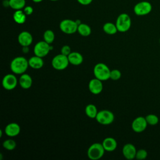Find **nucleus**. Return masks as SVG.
<instances>
[{"label": "nucleus", "mask_w": 160, "mask_h": 160, "mask_svg": "<svg viewBox=\"0 0 160 160\" xmlns=\"http://www.w3.org/2000/svg\"><path fill=\"white\" fill-rule=\"evenodd\" d=\"M28 66V60L22 56H18L14 58L10 64L11 70L12 72L17 74H24Z\"/></svg>", "instance_id": "f257e3e1"}, {"label": "nucleus", "mask_w": 160, "mask_h": 160, "mask_svg": "<svg viewBox=\"0 0 160 160\" xmlns=\"http://www.w3.org/2000/svg\"><path fill=\"white\" fill-rule=\"evenodd\" d=\"M110 72L111 71L108 66L102 62L96 64L93 69L95 78L102 81H106L110 78Z\"/></svg>", "instance_id": "f03ea898"}, {"label": "nucleus", "mask_w": 160, "mask_h": 160, "mask_svg": "<svg viewBox=\"0 0 160 160\" xmlns=\"http://www.w3.org/2000/svg\"><path fill=\"white\" fill-rule=\"evenodd\" d=\"M104 151L102 144L96 142L89 146L88 149L87 155L89 159L91 160H98L103 156Z\"/></svg>", "instance_id": "7ed1b4c3"}, {"label": "nucleus", "mask_w": 160, "mask_h": 160, "mask_svg": "<svg viewBox=\"0 0 160 160\" xmlns=\"http://www.w3.org/2000/svg\"><path fill=\"white\" fill-rule=\"evenodd\" d=\"M116 26L118 31L121 32L128 31L131 26V19L129 16L126 13L119 14L116 19Z\"/></svg>", "instance_id": "20e7f679"}, {"label": "nucleus", "mask_w": 160, "mask_h": 160, "mask_svg": "<svg viewBox=\"0 0 160 160\" xmlns=\"http://www.w3.org/2000/svg\"><path fill=\"white\" fill-rule=\"evenodd\" d=\"M69 62L67 56L63 55L62 54H58L55 56L52 59V66L56 70H63L66 69Z\"/></svg>", "instance_id": "39448f33"}, {"label": "nucleus", "mask_w": 160, "mask_h": 160, "mask_svg": "<svg viewBox=\"0 0 160 160\" xmlns=\"http://www.w3.org/2000/svg\"><path fill=\"white\" fill-rule=\"evenodd\" d=\"M96 119L101 124L108 125L114 121V116L109 110H101L98 112Z\"/></svg>", "instance_id": "423d86ee"}, {"label": "nucleus", "mask_w": 160, "mask_h": 160, "mask_svg": "<svg viewBox=\"0 0 160 160\" xmlns=\"http://www.w3.org/2000/svg\"><path fill=\"white\" fill-rule=\"evenodd\" d=\"M78 24L76 23V21L71 19H64L59 24V28L61 31L63 32L71 34L78 31Z\"/></svg>", "instance_id": "0eeeda50"}, {"label": "nucleus", "mask_w": 160, "mask_h": 160, "mask_svg": "<svg viewBox=\"0 0 160 160\" xmlns=\"http://www.w3.org/2000/svg\"><path fill=\"white\" fill-rule=\"evenodd\" d=\"M152 7L148 1H141L138 2L134 7V12L137 16H145L151 12Z\"/></svg>", "instance_id": "6e6552de"}, {"label": "nucleus", "mask_w": 160, "mask_h": 160, "mask_svg": "<svg viewBox=\"0 0 160 160\" xmlns=\"http://www.w3.org/2000/svg\"><path fill=\"white\" fill-rule=\"evenodd\" d=\"M51 51V45L44 41H39L36 44L34 48V53L35 55L43 58L46 56Z\"/></svg>", "instance_id": "1a4fd4ad"}, {"label": "nucleus", "mask_w": 160, "mask_h": 160, "mask_svg": "<svg viewBox=\"0 0 160 160\" xmlns=\"http://www.w3.org/2000/svg\"><path fill=\"white\" fill-rule=\"evenodd\" d=\"M148 122L146 118L142 116H139L135 118L131 124V128L132 130L136 132H142L147 128Z\"/></svg>", "instance_id": "9d476101"}, {"label": "nucleus", "mask_w": 160, "mask_h": 160, "mask_svg": "<svg viewBox=\"0 0 160 160\" xmlns=\"http://www.w3.org/2000/svg\"><path fill=\"white\" fill-rule=\"evenodd\" d=\"M18 84L16 77L12 74H8L4 76L2 80V86L6 90L14 89Z\"/></svg>", "instance_id": "9b49d317"}, {"label": "nucleus", "mask_w": 160, "mask_h": 160, "mask_svg": "<svg viewBox=\"0 0 160 160\" xmlns=\"http://www.w3.org/2000/svg\"><path fill=\"white\" fill-rule=\"evenodd\" d=\"M122 152L125 158L128 160H131L136 158L137 150L132 144L128 143L123 146Z\"/></svg>", "instance_id": "f8f14e48"}, {"label": "nucleus", "mask_w": 160, "mask_h": 160, "mask_svg": "<svg viewBox=\"0 0 160 160\" xmlns=\"http://www.w3.org/2000/svg\"><path fill=\"white\" fill-rule=\"evenodd\" d=\"M88 88L91 93L94 94H98L102 91L103 88L102 81L96 78L92 79L89 82Z\"/></svg>", "instance_id": "ddd939ff"}, {"label": "nucleus", "mask_w": 160, "mask_h": 160, "mask_svg": "<svg viewBox=\"0 0 160 160\" xmlns=\"http://www.w3.org/2000/svg\"><path fill=\"white\" fill-rule=\"evenodd\" d=\"M18 41L20 45L23 46H29L32 42V36L28 31H22L19 33L18 37Z\"/></svg>", "instance_id": "4468645a"}, {"label": "nucleus", "mask_w": 160, "mask_h": 160, "mask_svg": "<svg viewBox=\"0 0 160 160\" xmlns=\"http://www.w3.org/2000/svg\"><path fill=\"white\" fill-rule=\"evenodd\" d=\"M20 126L18 124L11 122L8 124L5 128V133L9 137H14L18 136L20 132Z\"/></svg>", "instance_id": "2eb2a0df"}, {"label": "nucleus", "mask_w": 160, "mask_h": 160, "mask_svg": "<svg viewBox=\"0 0 160 160\" xmlns=\"http://www.w3.org/2000/svg\"><path fill=\"white\" fill-rule=\"evenodd\" d=\"M102 144L103 146L104 150L108 152L114 151L116 149L118 145L115 139L110 137L105 138L103 140Z\"/></svg>", "instance_id": "dca6fc26"}, {"label": "nucleus", "mask_w": 160, "mask_h": 160, "mask_svg": "<svg viewBox=\"0 0 160 160\" xmlns=\"http://www.w3.org/2000/svg\"><path fill=\"white\" fill-rule=\"evenodd\" d=\"M68 58L69 63L75 66L80 65L83 61L82 56L78 52H71L68 56Z\"/></svg>", "instance_id": "f3484780"}, {"label": "nucleus", "mask_w": 160, "mask_h": 160, "mask_svg": "<svg viewBox=\"0 0 160 160\" xmlns=\"http://www.w3.org/2000/svg\"><path fill=\"white\" fill-rule=\"evenodd\" d=\"M42 58L36 55L31 57L28 60L29 66L31 68H32L33 69H36L41 68L44 65V61Z\"/></svg>", "instance_id": "a211bd4d"}, {"label": "nucleus", "mask_w": 160, "mask_h": 160, "mask_svg": "<svg viewBox=\"0 0 160 160\" xmlns=\"http://www.w3.org/2000/svg\"><path fill=\"white\" fill-rule=\"evenodd\" d=\"M19 83L21 87L23 89L29 88L32 83L31 77L28 74H22L19 79Z\"/></svg>", "instance_id": "6ab92c4d"}, {"label": "nucleus", "mask_w": 160, "mask_h": 160, "mask_svg": "<svg viewBox=\"0 0 160 160\" xmlns=\"http://www.w3.org/2000/svg\"><path fill=\"white\" fill-rule=\"evenodd\" d=\"M13 19L18 24H23L26 19V14L21 9L16 10L13 14Z\"/></svg>", "instance_id": "aec40b11"}, {"label": "nucleus", "mask_w": 160, "mask_h": 160, "mask_svg": "<svg viewBox=\"0 0 160 160\" xmlns=\"http://www.w3.org/2000/svg\"><path fill=\"white\" fill-rule=\"evenodd\" d=\"M78 32L82 36H88L91 33V29L88 24L81 23L78 25Z\"/></svg>", "instance_id": "412c9836"}, {"label": "nucleus", "mask_w": 160, "mask_h": 160, "mask_svg": "<svg viewBox=\"0 0 160 160\" xmlns=\"http://www.w3.org/2000/svg\"><path fill=\"white\" fill-rule=\"evenodd\" d=\"M85 112H86V114L89 118H96L98 112L97 110V108L95 106V105H94L92 104H89L86 106Z\"/></svg>", "instance_id": "4be33fe9"}, {"label": "nucleus", "mask_w": 160, "mask_h": 160, "mask_svg": "<svg viewBox=\"0 0 160 160\" xmlns=\"http://www.w3.org/2000/svg\"><path fill=\"white\" fill-rule=\"evenodd\" d=\"M9 6L15 10H20L25 7V0H9Z\"/></svg>", "instance_id": "5701e85b"}, {"label": "nucleus", "mask_w": 160, "mask_h": 160, "mask_svg": "<svg viewBox=\"0 0 160 160\" xmlns=\"http://www.w3.org/2000/svg\"><path fill=\"white\" fill-rule=\"evenodd\" d=\"M103 31L108 34L112 35V34H114L117 32L118 29L117 27L116 26V24L112 23V22H106L103 25L102 27Z\"/></svg>", "instance_id": "b1692460"}, {"label": "nucleus", "mask_w": 160, "mask_h": 160, "mask_svg": "<svg viewBox=\"0 0 160 160\" xmlns=\"http://www.w3.org/2000/svg\"><path fill=\"white\" fill-rule=\"evenodd\" d=\"M54 38H55V35L54 33L51 30H46L43 34V39L44 41H46L47 43L48 44H51L54 40Z\"/></svg>", "instance_id": "393cba45"}, {"label": "nucleus", "mask_w": 160, "mask_h": 160, "mask_svg": "<svg viewBox=\"0 0 160 160\" xmlns=\"http://www.w3.org/2000/svg\"><path fill=\"white\" fill-rule=\"evenodd\" d=\"M146 120L149 125L151 126H155L159 122V118L153 114H148L146 117Z\"/></svg>", "instance_id": "a878e982"}, {"label": "nucleus", "mask_w": 160, "mask_h": 160, "mask_svg": "<svg viewBox=\"0 0 160 160\" xmlns=\"http://www.w3.org/2000/svg\"><path fill=\"white\" fill-rule=\"evenodd\" d=\"M2 146L4 148L8 151H12L16 148V142L13 139H9L3 142Z\"/></svg>", "instance_id": "bb28decb"}, {"label": "nucleus", "mask_w": 160, "mask_h": 160, "mask_svg": "<svg viewBox=\"0 0 160 160\" xmlns=\"http://www.w3.org/2000/svg\"><path fill=\"white\" fill-rule=\"evenodd\" d=\"M147 156H148V152L146 151V150L144 149H140L137 151L135 158L139 160H143V159H145L147 158Z\"/></svg>", "instance_id": "cd10ccee"}, {"label": "nucleus", "mask_w": 160, "mask_h": 160, "mask_svg": "<svg viewBox=\"0 0 160 160\" xmlns=\"http://www.w3.org/2000/svg\"><path fill=\"white\" fill-rule=\"evenodd\" d=\"M121 72L118 69H112L110 72V79L113 81H117L120 79Z\"/></svg>", "instance_id": "c85d7f7f"}, {"label": "nucleus", "mask_w": 160, "mask_h": 160, "mask_svg": "<svg viewBox=\"0 0 160 160\" xmlns=\"http://www.w3.org/2000/svg\"><path fill=\"white\" fill-rule=\"evenodd\" d=\"M61 52V54H62L63 55L68 56L71 52V49L68 45H64L62 47Z\"/></svg>", "instance_id": "c756f323"}, {"label": "nucleus", "mask_w": 160, "mask_h": 160, "mask_svg": "<svg viewBox=\"0 0 160 160\" xmlns=\"http://www.w3.org/2000/svg\"><path fill=\"white\" fill-rule=\"evenodd\" d=\"M24 12L26 15H31L33 12V8L31 6H28L24 8Z\"/></svg>", "instance_id": "7c9ffc66"}, {"label": "nucleus", "mask_w": 160, "mask_h": 160, "mask_svg": "<svg viewBox=\"0 0 160 160\" xmlns=\"http://www.w3.org/2000/svg\"><path fill=\"white\" fill-rule=\"evenodd\" d=\"M79 3L82 5H88L91 3L92 0H77Z\"/></svg>", "instance_id": "2f4dec72"}, {"label": "nucleus", "mask_w": 160, "mask_h": 160, "mask_svg": "<svg viewBox=\"0 0 160 160\" xmlns=\"http://www.w3.org/2000/svg\"><path fill=\"white\" fill-rule=\"evenodd\" d=\"M22 51L25 53L28 52L29 51L28 50V46H23V48H22Z\"/></svg>", "instance_id": "473e14b6"}, {"label": "nucleus", "mask_w": 160, "mask_h": 160, "mask_svg": "<svg viewBox=\"0 0 160 160\" xmlns=\"http://www.w3.org/2000/svg\"><path fill=\"white\" fill-rule=\"evenodd\" d=\"M34 2H41L42 0H32Z\"/></svg>", "instance_id": "72a5a7b5"}, {"label": "nucleus", "mask_w": 160, "mask_h": 160, "mask_svg": "<svg viewBox=\"0 0 160 160\" xmlns=\"http://www.w3.org/2000/svg\"><path fill=\"white\" fill-rule=\"evenodd\" d=\"M2 130L0 129V137L2 136Z\"/></svg>", "instance_id": "f704fd0d"}, {"label": "nucleus", "mask_w": 160, "mask_h": 160, "mask_svg": "<svg viewBox=\"0 0 160 160\" xmlns=\"http://www.w3.org/2000/svg\"><path fill=\"white\" fill-rule=\"evenodd\" d=\"M50 1H58V0H50Z\"/></svg>", "instance_id": "c9c22d12"}, {"label": "nucleus", "mask_w": 160, "mask_h": 160, "mask_svg": "<svg viewBox=\"0 0 160 160\" xmlns=\"http://www.w3.org/2000/svg\"><path fill=\"white\" fill-rule=\"evenodd\" d=\"M159 43H160V38H159Z\"/></svg>", "instance_id": "e433bc0d"}]
</instances>
